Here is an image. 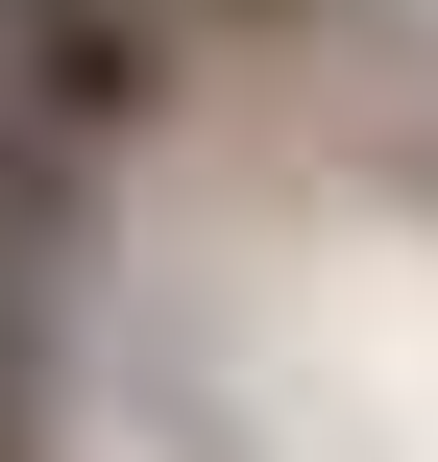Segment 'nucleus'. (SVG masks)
I'll return each instance as SVG.
<instances>
[{
    "instance_id": "1",
    "label": "nucleus",
    "mask_w": 438,
    "mask_h": 462,
    "mask_svg": "<svg viewBox=\"0 0 438 462\" xmlns=\"http://www.w3.org/2000/svg\"><path fill=\"white\" fill-rule=\"evenodd\" d=\"M171 97H195V0H0V122L73 146L98 195H122V146Z\"/></svg>"
},
{
    "instance_id": "2",
    "label": "nucleus",
    "mask_w": 438,
    "mask_h": 462,
    "mask_svg": "<svg viewBox=\"0 0 438 462\" xmlns=\"http://www.w3.org/2000/svg\"><path fill=\"white\" fill-rule=\"evenodd\" d=\"M73 268H98V171L0 122V341H49V292H73Z\"/></svg>"
},
{
    "instance_id": "4",
    "label": "nucleus",
    "mask_w": 438,
    "mask_h": 462,
    "mask_svg": "<svg viewBox=\"0 0 438 462\" xmlns=\"http://www.w3.org/2000/svg\"><path fill=\"white\" fill-rule=\"evenodd\" d=\"M195 24H268V0H195Z\"/></svg>"
},
{
    "instance_id": "3",
    "label": "nucleus",
    "mask_w": 438,
    "mask_h": 462,
    "mask_svg": "<svg viewBox=\"0 0 438 462\" xmlns=\"http://www.w3.org/2000/svg\"><path fill=\"white\" fill-rule=\"evenodd\" d=\"M0 462H49V365H24V341H0Z\"/></svg>"
}]
</instances>
